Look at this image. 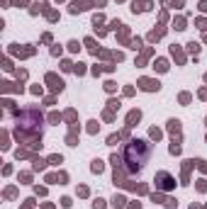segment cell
Instances as JSON below:
<instances>
[{
    "label": "cell",
    "mask_w": 207,
    "mask_h": 209,
    "mask_svg": "<svg viewBox=\"0 0 207 209\" xmlns=\"http://www.w3.org/2000/svg\"><path fill=\"white\" fill-rule=\"evenodd\" d=\"M156 187L158 190H171L173 185H175V180L171 177V173H166V170H161V173H156Z\"/></svg>",
    "instance_id": "cell-2"
},
{
    "label": "cell",
    "mask_w": 207,
    "mask_h": 209,
    "mask_svg": "<svg viewBox=\"0 0 207 209\" xmlns=\"http://www.w3.org/2000/svg\"><path fill=\"white\" fill-rule=\"evenodd\" d=\"M197 27H200V29H207V20H202V17H200V20H197Z\"/></svg>",
    "instance_id": "cell-13"
},
{
    "label": "cell",
    "mask_w": 207,
    "mask_h": 209,
    "mask_svg": "<svg viewBox=\"0 0 207 209\" xmlns=\"http://www.w3.org/2000/svg\"><path fill=\"white\" fill-rule=\"evenodd\" d=\"M175 29H185V20H183V17L175 20Z\"/></svg>",
    "instance_id": "cell-10"
},
{
    "label": "cell",
    "mask_w": 207,
    "mask_h": 209,
    "mask_svg": "<svg viewBox=\"0 0 207 209\" xmlns=\"http://www.w3.org/2000/svg\"><path fill=\"white\" fill-rule=\"evenodd\" d=\"M154 68H158L161 73H163V70H168V63H166V59H158V61L154 63Z\"/></svg>",
    "instance_id": "cell-7"
},
{
    "label": "cell",
    "mask_w": 207,
    "mask_h": 209,
    "mask_svg": "<svg viewBox=\"0 0 207 209\" xmlns=\"http://www.w3.org/2000/svg\"><path fill=\"white\" fill-rule=\"evenodd\" d=\"M141 119V114H139V109L137 112H129V117H127V122H129V127H134V122H139Z\"/></svg>",
    "instance_id": "cell-6"
},
{
    "label": "cell",
    "mask_w": 207,
    "mask_h": 209,
    "mask_svg": "<svg viewBox=\"0 0 207 209\" xmlns=\"http://www.w3.org/2000/svg\"><path fill=\"white\" fill-rule=\"evenodd\" d=\"M180 102H183V104L190 102V95H188V93H183V95H180Z\"/></svg>",
    "instance_id": "cell-16"
},
{
    "label": "cell",
    "mask_w": 207,
    "mask_h": 209,
    "mask_svg": "<svg viewBox=\"0 0 207 209\" xmlns=\"http://www.w3.org/2000/svg\"><path fill=\"white\" fill-rule=\"evenodd\" d=\"M129 209H141V204H139V202H134V204H129Z\"/></svg>",
    "instance_id": "cell-18"
},
{
    "label": "cell",
    "mask_w": 207,
    "mask_h": 209,
    "mask_svg": "<svg viewBox=\"0 0 207 209\" xmlns=\"http://www.w3.org/2000/svg\"><path fill=\"white\" fill-rule=\"evenodd\" d=\"M188 46H190V51H193V54H197V51H200V46H197L195 41H193V44H188Z\"/></svg>",
    "instance_id": "cell-15"
},
{
    "label": "cell",
    "mask_w": 207,
    "mask_h": 209,
    "mask_svg": "<svg viewBox=\"0 0 207 209\" xmlns=\"http://www.w3.org/2000/svg\"><path fill=\"white\" fill-rule=\"evenodd\" d=\"M171 54L175 56V59H178V61H180V63H183V54H180V49H175V46H171Z\"/></svg>",
    "instance_id": "cell-9"
},
{
    "label": "cell",
    "mask_w": 207,
    "mask_h": 209,
    "mask_svg": "<svg viewBox=\"0 0 207 209\" xmlns=\"http://www.w3.org/2000/svg\"><path fill=\"white\" fill-rule=\"evenodd\" d=\"M103 161H93V173H103Z\"/></svg>",
    "instance_id": "cell-8"
},
{
    "label": "cell",
    "mask_w": 207,
    "mask_h": 209,
    "mask_svg": "<svg viewBox=\"0 0 207 209\" xmlns=\"http://www.w3.org/2000/svg\"><path fill=\"white\" fill-rule=\"evenodd\" d=\"M139 85H141V90H149V93H154V90H158L161 85H158V80H151V78H141L139 80Z\"/></svg>",
    "instance_id": "cell-3"
},
{
    "label": "cell",
    "mask_w": 207,
    "mask_h": 209,
    "mask_svg": "<svg viewBox=\"0 0 207 209\" xmlns=\"http://www.w3.org/2000/svg\"><path fill=\"white\" fill-rule=\"evenodd\" d=\"M46 80L51 83V88H54V90H64V80H59L56 75H46Z\"/></svg>",
    "instance_id": "cell-4"
},
{
    "label": "cell",
    "mask_w": 207,
    "mask_h": 209,
    "mask_svg": "<svg viewBox=\"0 0 207 209\" xmlns=\"http://www.w3.org/2000/svg\"><path fill=\"white\" fill-rule=\"evenodd\" d=\"M112 204H115V207H124V197H115Z\"/></svg>",
    "instance_id": "cell-12"
},
{
    "label": "cell",
    "mask_w": 207,
    "mask_h": 209,
    "mask_svg": "<svg viewBox=\"0 0 207 209\" xmlns=\"http://www.w3.org/2000/svg\"><path fill=\"white\" fill-rule=\"evenodd\" d=\"M149 7H151V2H149V0H146V2H137V0H134V5H132V10H134V12H144V10H149Z\"/></svg>",
    "instance_id": "cell-5"
},
{
    "label": "cell",
    "mask_w": 207,
    "mask_h": 209,
    "mask_svg": "<svg viewBox=\"0 0 207 209\" xmlns=\"http://www.w3.org/2000/svg\"><path fill=\"white\" fill-rule=\"evenodd\" d=\"M93 207H95V209H105V202H103V200H95V204H93Z\"/></svg>",
    "instance_id": "cell-14"
},
{
    "label": "cell",
    "mask_w": 207,
    "mask_h": 209,
    "mask_svg": "<svg viewBox=\"0 0 207 209\" xmlns=\"http://www.w3.org/2000/svg\"><path fill=\"white\" fill-rule=\"evenodd\" d=\"M149 156H151V146L146 143V141L141 139H134L129 146H127V151H124V158H127V165H129V173H137L144 168V163L149 161Z\"/></svg>",
    "instance_id": "cell-1"
},
{
    "label": "cell",
    "mask_w": 207,
    "mask_h": 209,
    "mask_svg": "<svg viewBox=\"0 0 207 209\" xmlns=\"http://www.w3.org/2000/svg\"><path fill=\"white\" fill-rule=\"evenodd\" d=\"M44 168V161H34V170H41Z\"/></svg>",
    "instance_id": "cell-17"
},
{
    "label": "cell",
    "mask_w": 207,
    "mask_h": 209,
    "mask_svg": "<svg viewBox=\"0 0 207 209\" xmlns=\"http://www.w3.org/2000/svg\"><path fill=\"white\" fill-rule=\"evenodd\" d=\"M61 161H64V158H61V156H51V158H49V163H54V165H59V163H61Z\"/></svg>",
    "instance_id": "cell-11"
}]
</instances>
